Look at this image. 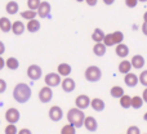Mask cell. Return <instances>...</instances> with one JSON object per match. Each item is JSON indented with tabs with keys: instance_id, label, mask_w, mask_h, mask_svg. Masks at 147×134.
<instances>
[{
	"instance_id": "42",
	"label": "cell",
	"mask_w": 147,
	"mask_h": 134,
	"mask_svg": "<svg viewBox=\"0 0 147 134\" xmlns=\"http://www.w3.org/2000/svg\"><path fill=\"white\" fill-rule=\"evenodd\" d=\"M142 32H143V35L147 36V23L146 22H143V25H142Z\"/></svg>"
},
{
	"instance_id": "41",
	"label": "cell",
	"mask_w": 147,
	"mask_h": 134,
	"mask_svg": "<svg viewBox=\"0 0 147 134\" xmlns=\"http://www.w3.org/2000/svg\"><path fill=\"white\" fill-rule=\"evenodd\" d=\"M4 67H5V61H4V58L0 56V71H1Z\"/></svg>"
},
{
	"instance_id": "29",
	"label": "cell",
	"mask_w": 147,
	"mask_h": 134,
	"mask_svg": "<svg viewBox=\"0 0 147 134\" xmlns=\"http://www.w3.org/2000/svg\"><path fill=\"white\" fill-rule=\"evenodd\" d=\"M21 17L25 18V20L30 21V20H34V18H36V10H25V12H21Z\"/></svg>"
},
{
	"instance_id": "48",
	"label": "cell",
	"mask_w": 147,
	"mask_h": 134,
	"mask_svg": "<svg viewBox=\"0 0 147 134\" xmlns=\"http://www.w3.org/2000/svg\"><path fill=\"white\" fill-rule=\"evenodd\" d=\"M76 1H78V3H81V1H84V0H76Z\"/></svg>"
},
{
	"instance_id": "7",
	"label": "cell",
	"mask_w": 147,
	"mask_h": 134,
	"mask_svg": "<svg viewBox=\"0 0 147 134\" xmlns=\"http://www.w3.org/2000/svg\"><path fill=\"white\" fill-rule=\"evenodd\" d=\"M45 84L48 86H51V88H54V86L59 85L61 84V76L58 75L57 72H49L48 75L45 76Z\"/></svg>"
},
{
	"instance_id": "12",
	"label": "cell",
	"mask_w": 147,
	"mask_h": 134,
	"mask_svg": "<svg viewBox=\"0 0 147 134\" xmlns=\"http://www.w3.org/2000/svg\"><path fill=\"white\" fill-rule=\"evenodd\" d=\"M84 127H85L86 130H89V132H96L97 128H98V123H97V120L94 119L93 116H88L84 119Z\"/></svg>"
},
{
	"instance_id": "30",
	"label": "cell",
	"mask_w": 147,
	"mask_h": 134,
	"mask_svg": "<svg viewBox=\"0 0 147 134\" xmlns=\"http://www.w3.org/2000/svg\"><path fill=\"white\" fill-rule=\"evenodd\" d=\"M130 99H132V97L123 94V96L120 97V106H121L123 108H129L130 107Z\"/></svg>"
},
{
	"instance_id": "27",
	"label": "cell",
	"mask_w": 147,
	"mask_h": 134,
	"mask_svg": "<svg viewBox=\"0 0 147 134\" xmlns=\"http://www.w3.org/2000/svg\"><path fill=\"white\" fill-rule=\"evenodd\" d=\"M110 94H111V97H114V98H120V97L124 94V89L121 88V86H112L111 90H110Z\"/></svg>"
},
{
	"instance_id": "34",
	"label": "cell",
	"mask_w": 147,
	"mask_h": 134,
	"mask_svg": "<svg viewBox=\"0 0 147 134\" xmlns=\"http://www.w3.org/2000/svg\"><path fill=\"white\" fill-rule=\"evenodd\" d=\"M17 128H16V124H9L7 128H5V134H17Z\"/></svg>"
},
{
	"instance_id": "14",
	"label": "cell",
	"mask_w": 147,
	"mask_h": 134,
	"mask_svg": "<svg viewBox=\"0 0 147 134\" xmlns=\"http://www.w3.org/2000/svg\"><path fill=\"white\" fill-rule=\"evenodd\" d=\"M25 25H23V22H21V21H16V22L12 23V28H10V31H12L14 35L20 36L22 35L23 32H25Z\"/></svg>"
},
{
	"instance_id": "16",
	"label": "cell",
	"mask_w": 147,
	"mask_h": 134,
	"mask_svg": "<svg viewBox=\"0 0 147 134\" xmlns=\"http://www.w3.org/2000/svg\"><path fill=\"white\" fill-rule=\"evenodd\" d=\"M116 49H115V52H116L117 57H120V58H125V57H128V54H129V48H128L125 44L120 43V44H116Z\"/></svg>"
},
{
	"instance_id": "45",
	"label": "cell",
	"mask_w": 147,
	"mask_h": 134,
	"mask_svg": "<svg viewBox=\"0 0 147 134\" xmlns=\"http://www.w3.org/2000/svg\"><path fill=\"white\" fill-rule=\"evenodd\" d=\"M143 21H145V22L147 23V12L145 13V14H143Z\"/></svg>"
},
{
	"instance_id": "46",
	"label": "cell",
	"mask_w": 147,
	"mask_h": 134,
	"mask_svg": "<svg viewBox=\"0 0 147 134\" xmlns=\"http://www.w3.org/2000/svg\"><path fill=\"white\" fill-rule=\"evenodd\" d=\"M143 119H145V120H146V121H147V112H146V114H145V116H143Z\"/></svg>"
},
{
	"instance_id": "4",
	"label": "cell",
	"mask_w": 147,
	"mask_h": 134,
	"mask_svg": "<svg viewBox=\"0 0 147 134\" xmlns=\"http://www.w3.org/2000/svg\"><path fill=\"white\" fill-rule=\"evenodd\" d=\"M20 119H21V114L17 108L10 107V108L7 110V112H5V120L9 124H16V123L20 121Z\"/></svg>"
},
{
	"instance_id": "9",
	"label": "cell",
	"mask_w": 147,
	"mask_h": 134,
	"mask_svg": "<svg viewBox=\"0 0 147 134\" xmlns=\"http://www.w3.org/2000/svg\"><path fill=\"white\" fill-rule=\"evenodd\" d=\"M49 117H51V120H53V121H59V120H62V117H63V111H62V108L59 106L51 107V110H49Z\"/></svg>"
},
{
	"instance_id": "17",
	"label": "cell",
	"mask_w": 147,
	"mask_h": 134,
	"mask_svg": "<svg viewBox=\"0 0 147 134\" xmlns=\"http://www.w3.org/2000/svg\"><path fill=\"white\" fill-rule=\"evenodd\" d=\"M130 65H132V68H142L145 66V58H143L141 54H137V56H134L132 58V61H130Z\"/></svg>"
},
{
	"instance_id": "26",
	"label": "cell",
	"mask_w": 147,
	"mask_h": 134,
	"mask_svg": "<svg viewBox=\"0 0 147 134\" xmlns=\"http://www.w3.org/2000/svg\"><path fill=\"white\" fill-rule=\"evenodd\" d=\"M103 38H105V32L101 28H96V30L93 31V34H92V39H93L96 43H101V41L103 40Z\"/></svg>"
},
{
	"instance_id": "22",
	"label": "cell",
	"mask_w": 147,
	"mask_h": 134,
	"mask_svg": "<svg viewBox=\"0 0 147 134\" xmlns=\"http://www.w3.org/2000/svg\"><path fill=\"white\" fill-rule=\"evenodd\" d=\"M57 70H58V75L59 76H65V77H67V76L71 73L72 68L70 66L69 63H61L58 67H57Z\"/></svg>"
},
{
	"instance_id": "20",
	"label": "cell",
	"mask_w": 147,
	"mask_h": 134,
	"mask_svg": "<svg viewBox=\"0 0 147 134\" xmlns=\"http://www.w3.org/2000/svg\"><path fill=\"white\" fill-rule=\"evenodd\" d=\"M90 106H92V108H93L94 111L101 112V111H103L105 110V102L102 101L101 98H94V99H92L90 101Z\"/></svg>"
},
{
	"instance_id": "24",
	"label": "cell",
	"mask_w": 147,
	"mask_h": 134,
	"mask_svg": "<svg viewBox=\"0 0 147 134\" xmlns=\"http://www.w3.org/2000/svg\"><path fill=\"white\" fill-rule=\"evenodd\" d=\"M5 66H7L9 70H17L18 67H20V62H18L17 58H14V57H9V58L5 61Z\"/></svg>"
},
{
	"instance_id": "47",
	"label": "cell",
	"mask_w": 147,
	"mask_h": 134,
	"mask_svg": "<svg viewBox=\"0 0 147 134\" xmlns=\"http://www.w3.org/2000/svg\"><path fill=\"white\" fill-rule=\"evenodd\" d=\"M138 1H141V3H146L147 0H138Z\"/></svg>"
},
{
	"instance_id": "5",
	"label": "cell",
	"mask_w": 147,
	"mask_h": 134,
	"mask_svg": "<svg viewBox=\"0 0 147 134\" xmlns=\"http://www.w3.org/2000/svg\"><path fill=\"white\" fill-rule=\"evenodd\" d=\"M52 98H53V92H52L51 86L47 85L40 89V92H39V99H40L41 103H48V102L52 101Z\"/></svg>"
},
{
	"instance_id": "2",
	"label": "cell",
	"mask_w": 147,
	"mask_h": 134,
	"mask_svg": "<svg viewBox=\"0 0 147 134\" xmlns=\"http://www.w3.org/2000/svg\"><path fill=\"white\" fill-rule=\"evenodd\" d=\"M84 119H85V115H84L83 110L80 108H71L67 112V120H69V124L74 125L75 128H81L84 124Z\"/></svg>"
},
{
	"instance_id": "23",
	"label": "cell",
	"mask_w": 147,
	"mask_h": 134,
	"mask_svg": "<svg viewBox=\"0 0 147 134\" xmlns=\"http://www.w3.org/2000/svg\"><path fill=\"white\" fill-rule=\"evenodd\" d=\"M130 70H132V65H130L129 61H127V59H124V61H121L119 63V72L120 73H128L130 72Z\"/></svg>"
},
{
	"instance_id": "39",
	"label": "cell",
	"mask_w": 147,
	"mask_h": 134,
	"mask_svg": "<svg viewBox=\"0 0 147 134\" xmlns=\"http://www.w3.org/2000/svg\"><path fill=\"white\" fill-rule=\"evenodd\" d=\"M86 4L89 5V7H94V5H97V3H98V0H85Z\"/></svg>"
},
{
	"instance_id": "43",
	"label": "cell",
	"mask_w": 147,
	"mask_h": 134,
	"mask_svg": "<svg viewBox=\"0 0 147 134\" xmlns=\"http://www.w3.org/2000/svg\"><path fill=\"white\" fill-rule=\"evenodd\" d=\"M142 99L143 102H147V88L143 90V94H142Z\"/></svg>"
},
{
	"instance_id": "38",
	"label": "cell",
	"mask_w": 147,
	"mask_h": 134,
	"mask_svg": "<svg viewBox=\"0 0 147 134\" xmlns=\"http://www.w3.org/2000/svg\"><path fill=\"white\" fill-rule=\"evenodd\" d=\"M17 134H32V133H31V130H30V129L25 128V129H21L20 132H17Z\"/></svg>"
},
{
	"instance_id": "8",
	"label": "cell",
	"mask_w": 147,
	"mask_h": 134,
	"mask_svg": "<svg viewBox=\"0 0 147 134\" xmlns=\"http://www.w3.org/2000/svg\"><path fill=\"white\" fill-rule=\"evenodd\" d=\"M38 15L41 18H47L49 14H51V10H52V7L48 1H40L38 7Z\"/></svg>"
},
{
	"instance_id": "44",
	"label": "cell",
	"mask_w": 147,
	"mask_h": 134,
	"mask_svg": "<svg viewBox=\"0 0 147 134\" xmlns=\"http://www.w3.org/2000/svg\"><path fill=\"white\" fill-rule=\"evenodd\" d=\"M103 3H105L106 5H112V4L115 3V0H103Z\"/></svg>"
},
{
	"instance_id": "13",
	"label": "cell",
	"mask_w": 147,
	"mask_h": 134,
	"mask_svg": "<svg viewBox=\"0 0 147 134\" xmlns=\"http://www.w3.org/2000/svg\"><path fill=\"white\" fill-rule=\"evenodd\" d=\"M124 83H125V85L129 86V88H134V86H137V84H138V76L136 75V73H132V72L125 73Z\"/></svg>"
},
{
	"instance_id": "32",
	"label": "cell",
	"mask_w": 147,
	"mask_h": 134,
	"mask_svg": "<svg viewBox=\"0 0 147 134\" xmlns=\"http://www.w3.org/2000/svg\"><path fill=\"white\" fill-rule=\"evenodd\" d=\"M40 4V0H27V7L31 10H36Z\"/></svg>"
},
{
	"instance_id": "18",
	"label": "cell",
	"mask_w": 147,
	"mask_h": 134,
	"mask_svg": "<svg viewBox=\"0 0 147 134\" xmlns=\"http://www.w3.org/2000/svg\"><path fill=\"white\" fill-rule=\"evenodd\" d=\"M106 49H107V46L105 45L103 43H96V45L93 46V53L96 54L97 57H103L105 54H106Z\"/></svg>"
},
{
	"instance_id": "15",
	"label": "cell",
	"mask_w": 147,
	"mask_h": 134,
	"mask_svg": "<svg viewBox=\"0 0 147 134\" xmlns=\"http://www.w3.org/2000/svg\"><path fill=\"white\" fill-rule=\"evenodd\" d=\"M40 22H39L36 18H34V20H30L28 21V23L26 25V28H27V31L28 32H32V34H35V32H38L39 30H40Z\"/></svg>"
},
{
	"instance_id": "35",
	"label": "cell",
	"mask_w": 147,
	"mask_h": 134,
	"mask_svg": "<svg viewBox=\"0 0 147 134\" xmlns=\"http://www.w3.org/2000/svg\"><path fill=\"white\" fill-rule=\"evenodd\" d=\"M127 134H141V130H140V128L138 127H129L128 128V130H127Z\"/></svg>"
},
{
	"instance_id": "6",
	"label": "cell",
	"mask_w": 147,
	"mask_h": 134,
	"mask_svg": "<svg viewBox=\"0 0 147 134\" xmlns=\"http://www.w3.org/2000/svg\"><path fill=\"white\" fill-rule=\"evenodd\" d=\"M43 75V71H41V67L38 66V65H31L27 68V76L31 79V80H39Z\"/></svg>"
},
{
	"instance_id": "1",
	"label": "cell",
	"mask_w": 147,
	"mask_h": 134,
	"mask_svg": "<svg viewBox=\"0 0 147 134\" xmlns=\"http://www.w3.org/2000/svg\"><path fill=\"white\" fill-rule=\"evenodd\" d=\"M31 88L26 83H18L13 89V98L18 103H26L31 98Z\"/></svg>"
},
{
	"instance_id": "3",
	"label": "cell",
	"mask_w": 147,
	"mask_h": 134,
	"mask_svg": "<svg viewBox=\"0 0 147 134\" xmlns=\"http://www.w3.org/2000/svg\"><path fill=\"white\" fill-rule=\"evenodd\" d=\"M102 77V71L99 70V67L97 66H90L85 70V79L90 83H96L99 81Z\"/></svg>"
},
{
	"instance_id": "40",
	"label": "cell",
	"mask_w": 147,
	"mask_h": 134,
	"mask_svg": "<svg viewBox=\"0 0 147 134\" xmlns=\"http://www.w3.org/2000/svg\"><path fill=\"white\" fill-rule=\"evenodd\" d=\"M4 53H5V45H4V43L0 40V56H3Z\"/></svg>"
},
{
	"instance_id": "19",
	"label": "cell",
	"mask_w": 147,
	"mask_h": 134,
	"mask_svg": "<svg viewBox=\"0 0 147 134\" xmlns=\"http://www.w3.org/2000/svg\"><path fill=\"white\" fill-rule=\"evenodd\" d=\"M5 10H7L8 14L13 15V14H16V13H18V10H20V5H18L17 1L12 0V1H9L7 5H5Z\"/></svg>"
},
{
	"instance_id": "37",
	"label": "cell",
	"mask_w": 147,
	"mask_h": 134,
	"mask_svg": "<svg viewBox=\"0 0 147 134\" xmlns=\"http://www.w3.org/2000/svg\"><path fill=\"white\" fill-rule=\"evenodd\" d=\"M5 90H7V83H5V80L0 79V94L4 93Z\"/></svg>"
},
{
	"instance_id": "36",
	"label": "cell",
	"mask_w": 147,
	"mask_h": 134,
	"mask_svg": "<svg viewBox=\"0 0 147 134\" xmlns=\"http://www.w3.org/2000/svg\"><path fill=\"white\" fill-rule=\"evenodd\" d=\"M138 4V0H125V5L128 8H136Z\"/></svg>"
},
{
	"instance_id": "11",
	"label": "cell",
	"mask_w": 147,
	"mask_h": 134,
	"mask_svg": "<svg viewBox=\"0 0 147 134\" xmlns=\"http://www.w3.org/2000/svg\"><path fill=\"white\" fill-rule=\"evenodd\" d=\"M76 107L80 110H84V108H88V106L90 104V99H89L88 96H85V94H81V96L76 97Z\"/></svg>"
},
{
	"instance_id": "25",
	"label": "cell",
	"mask_w": 147,
	"mask_h": 134,
	"mask_svg": "<svg viewBox=\"0 0 147 134\" xmlns=\"http://www.w3.org/2000/svg\"><path fill=\"white\" fill-rule=\"evenodd\" d=\"M142 104H143L142 97H140V96L132 97V99H130V107H133L134 110H138V108L142 107Z\"/></svg>"
},
{
	"instance_id": "10",
	"label": "cell",
	"mask_w": 147,
	"mask_h": 134,
	"mask_svg": "<svg viewBox=\"0 0 147 134\" xmlns=\"http://www.w3.org/2000/svg\"><path fill=\"white\" fill-rule=\"evenodd\" d=\"M61 85H62L63 92H66V93H71V92H74L75 90V88H76L75 80L71 79V77H65L63 80L61 81Z\"/></svg>"
},
{
	"instance_id": "21",
	"label": "cell",
	"mask_w": 147,
	"mask_h": 134,
	"mask_svg": "<svg viewBox=\"0 0 147 134\" xmlns=\"http://www.w3.org/2000/svg\"><path fill=\"white\" fill-rule=\"evenodd\" d=\"M10 28H12V22H10L9 18H7V17L0 18V31L7 34L10 31Z\"/></svg>"
},
{
	"instance_id": "31",
	"label": "cell",
	"mask_w": 147,
	"mask_h": 134,
	"mask_svg": "<svg viewBox=\"0 0 147 134\" xmlns=\"http://www.w3.org/2000/svg\"><path fill=\"white\" fill-rule=\"evenodd\" d=\"M61 134H76V128L71 124H66L62 128Z\"/></svg>"
},
{
	"instance_id": "28",
	"label": "cell",
	"mask_w": 147,
	"mask_h": 134,
	"mask_svg": "<svg viewBox=\"0 0 147 134\" xmlns=\"http://www.w3.org/2000/svg\"><path fill=\"white\" fill-rule=\"evenodd\" d=\"M111 35H112V40H114L115 45L123 43V40H124V34H123L121 31H115V32H112Z\"/></svg>"
},
{
	"instance_id": "33",
	"label": "cell",
	"mask_w": 147,
	"mask_h": 134,
	"mask_svg": "<svg viewBox=\"0 0 147 134\" xmlns=\"http://www.w3.org/2000/svg\"><path fill=\"white\" fill-rule=\"evenodd\" d=\"M138 83H141L143 86H147V70L142 71V73L138 77Z\"/></svg>"
}]
</instances>
